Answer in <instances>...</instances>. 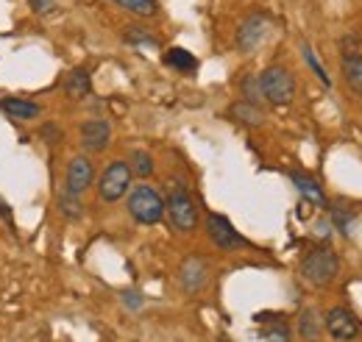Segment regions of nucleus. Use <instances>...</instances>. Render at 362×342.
Masks as SVG:
<instances>
[{
  "instance_id": "1",
  "label": "nucleus",
  "mask_w": 362,
  "mask_h": 342,
  "mask_svg": "<svg viewBox=\"0 0 362 342\" xmlns=\"http://www.w3.org/2000/svg\"><path fill=\"white\" fill-rule=\"evenodd\" d=\"M301 276L315 287H326L340 276V259L332 248H315L301 259Z\"/></svg>"
},
{
  "instance_id": "2",
  "label": "nucleus",
  "mask_w": 362,
  "mask_h": 342,
  "mask_svg": "<svg viewBox=\"0 0 362 342\" xmlns=\"http://www.w3.org/2000/svg\"><path fill=\"white\" fill-rule=\"evenodd\" d=\"M259 92H262V98L268 103H273V106H287L296 98V78H293V73L287 67L271 64L259 76Z\"/></svg>"
},
{
  "instance_id": "3",
  "label": "nucleus",
  "mask_w": 362,
  "mask_h": 342,
  "mask_svg": "<svg viewBox=\"0 0 362 342\" xmlns=\"http://www.w3.org/2000/svg\"><path fill=\"white\" fill-rule=\"evenodd\" d=\"M129 212H132L136 223L153 225V223H159L165 217V201L153 187L142 184V187L132 189V195H129Z\"/></svg>"
},
{
  "instance_id": "4",
  "label": "nucleus",
  "mask_w": 362,
  "mask_h": 342,
  "mask_svg": "<svg viewBox=\"0 0 362 342\" xmlns=\"http://www.w3.org/2000/svg\"><path fill=\"white\" fill-rule=\"evenodd\" d=\"M129 187H132V167L126 162H112L98 181V195L103 204H115L129 192Z\"/></svg>"
},
{
  "instance_id": "5",
  "label": "nucleus",
  "mask_w": 362,
  "mask_h": 342,
  "mask_svg": "<svg viewBox=\"0 0 362 342\" xmlns=\"http://www.w3.org/2000/svg\"><path fill=\"white\" fill-rule=\"evenodd\" d=\"M168 220H170L173 231H179V234H192L195 231V225H198V209H195L189 192L176 189L168 198Z\"/></svg>"
},
{
  "instance_id": "6",
  "label": "nucleus",
  "mask_w": 362,
  "mask_h": 342,
  "mask_svg": "<svg viewBox=\"0 0 362 342\" xmlns=\"http://www.w3.org/2000/svg\"><path fill=\"white\" fill-rule=\"evenodd\" d=\"M268 31H271V17L268 14H262V11L248 14L237 28V50L240 53H254L259 45L265 42Z\"/></svg>"
},
{
  "instance_id": "7",
  "label": "nucleus",
  "mask_w": 362,
  "mask_h": 342,
  "mask_svg": "<svg viewBox=\"0 0 362 342\" xmlns=\"http://www.w3.org/2000/svg\"><path fill=\"white\" fill-rule=\"evenodd\" d=\"M206 234L215 242V248H221V251H240V248H245V240L234 231V225L228 223L223 214H209L206 217Z\"/></svg>"
},
{
  "instance_id": "8",
  "label": "nucleus",
  "mask_w": 362,
  "mask_h": 342,
  "mask_svg": "<svg viewBox=\"0 0 362 342\" xmlns=\"http://www.w3.org/2000/svg\"><path fill=\"white\" fill-rule=\"evenodd\" d=\"M326 329H329V334L337 342H354L362 334L360 320L349 309H343V306H337V309H332L326 314Z\"/></svg>"
},
{
  "instance_id": "9",
  "label": "nucleus",
  "mask_w": 362,
  "mask_h": 342,
  "mask_svg": "<svg viewBox=\"0 0 362 342\" xmlns=\"http://www.w3.org/2000/svg\"><path fill=\"white\" fill-rule=\"evenodd\" d=\"M206 276H209V264L204 256H187L179 267V281L184 287V293H201L204 284H206Z\"/></svg>"
},
{
  "instance_id": "10",
  "label": "nucleus",
  "mask_w": 362,
  "mask_h": 342,
  "mask_svg": "<svg viewBox=\"0 0 362 342\" xmlns=\"http://www.w3.org/2000/svg\"><path fill=\"white\" fill-rule=\"evenodd\" d=\"M95 181V170H92V162L87 156H76L70 159L67 165V175H64V189L73 192V195H81L87 192Z\"/></svg>"
},
{
  "instance_id": "11",
  "label": "nucleus",
  "mask_w": 362,
  "mask_h": 342,
  "mask_svg": "<svg viewBox=\"0 0 362 342\" xmlns=\"http://www.w3.org/2000/svg\"><path fill=\"white\" fill-rule=\"evenodd\" d=\"M109 142H112V126L106 120H90V123L81 126V145L87 151L100 153V151L109 148Z\"/></svg>"
},
{
  "instance_id": "12",
  "label": "nucleus",
  "mask_w": 362,
  "mask_h": 342,
  "mask_svg": "<svg viewBox=\"0 0 362 342\" xmlns=\"http://www.w3.org/2000/svg\"><path fill=\"white\" fill-rule=\"evenodd\" d=\"M0 109L14 117V120H34L40 114V106L31 103V100H20V98H3L0 100Z\"/></svg>"
},
{
  "instance_id": "13",
  "label": "nucleus",
  "mask_w": 362,
  "mask_h": 342,
  "mask_svg": "<svg viewBox=\"0 0 362 342\" xmlns=\"http://www.w3.org/2000/svg\"><path fill=\"white\" fill-rule=\"evenodd\" d=\"M162 61H165V67H170L176 73H195L198 70V59L184 47H170Z\"/></svg>"
},
{
  "instance_id": "14",
  "label": "nucleus",
  "mask_w": 362,
  "mask_h": 342,
  "mask_svg": "<svg viewBox=\"0 0 362 342\" xmlns=\"http://www.w3.org/2000/svg\"><path fill=\"white\" fill-rule=\"evenodd\" d=\"M92 89V81H90V73L84 70V67H76V70H70V76L64 78V92L73 98V100H78V98H87Z\"/></svg>"
},
{
  "instance_id": "15",
  "label": "nucleus",
  "mask_w": 362,
  "mask_h": 342,
  "mask_svg": "<svg viewBox=\"0 0 362 342\" xmlns=\"http://www.w3.org/2000/svg\"><path fill=\"white\" fill-rule=\"evenodd\" d=\"M293 184H296V189L301 192V198H307L310 204H315V206H323V204H326V195H323L320 184H317L313 175L296 172V175H293Z\"/></svg>"
},
{
  "instance_id": "16",
  "label": "nucleus",
  "mask_w": 362,
  "mask_h": 342,
  "mask_svg": "<svg viewBox=\"0 0 362 342\" xmlns=\"http://www.w3.org/2000/svg\"><path fill=\"white\" fill-rule=\"evenodd\" d=\"M343 78L349 89L362 98V56H343Z\"/></svg>"
},
{
  "instance_id": "17",
  "label": "nucleus",
  "mask_w": 362,
  "mask_h": 342,
  "mask_svg": "<svg viewBox=\"0 0 362 342\" xmlns=\"http://www.w3.org/2000/svg\"><path fill=\"white\" fill-rule=\"evenodd\" d=\"M320 331H323L320 314H317L315 309H304V312L298 314V334H301L304 340L315 342L317 337H320Z\"/></svg>"
},
{
  "instance_id": "18",
  "label": "nucleus",
  "mask_w": 362,
  "mask_h": 342,
  "mask_svg": "<svg viewBox=\"0 0 362 342\" xmlns=\"http://www.w3.org/2000/svg\"><path fill=\"white\" fill-rule=\"evenodd\" d=\"M231 117L240 120V123H245V126H262V123H265L262 109H259L257 103H248V100L234 103V106H231Z\"/></svg>"
},
{
  "instance_id": "19",
  "label": "nucleus",
  "mask_w": 362,
  "mask_h": 342,
  "mask_svg": "<svg viewBox=\"0 0 362 342\" xmlns=\"http://www.w3.org/2000/svg\"><path fill=\"white\" fill-rule=\"evenodd\" d=\"M59 212L64 214L67 220H81L84 206H81V195H73V192H59Z\"/></svg>"
},
{
  "instance_id": "20",
  "label": "nucleus",
  "mask_w": 362,
  "mask_h": 342,
  "mask_svg": "<svg viewBox=\"0 0 362 342\" xmlns=\"http://www.w3.org/2000/svg\"><path fill=\"white\" fill-rule=\"evenodd\" d=\"M112 3H117L120 8L132 11V14H136V17H153L156 8H159L156 0H112Z\"/></svg>"
},
{
  "instance_id": "21",
  "label": "nucleus",
  "mask_w": 362,
  "mask_h": 342,
  "mask_svg": "<svg viewBox=\"0 0 362 342\" xmlns=\"http://www.w3.org/2000/svg\"><path fill=\"white\" fill-rule=\"evenodd\" d=\"M301 53H304V61L310 64V70L317 76V81L323 86H332V78H329V73L323 70V64H320V59H317L315 47L313 45H301Z\"/></svg>"
},
{
  "instance_id": "22",
  "label": "nucleus",
  "mask_w": 362,
  "mask_h": 342,
  "mask_svg": "<svg viewBox=\"0 0 362 342\" xmlns=\"http://www.w3.org/2000/svg\"><path fill=\"white\" fill-rule=\"evenodd\" d=\"M132 172L139 175V178H148L151 172H153V159H151V153H145V151H136L134 156H132Z\"/></svg>"
},
{
  "instance_id": "23",
  "label": "nucleus",
  "mask_w": 362,
  "mask_h": 342,
  "mask_svg": "<svg viewBox=\"0 0 362 342\" xmlns=\"http://www.w3.org/2000/svg\"><path fill=\"white\" fill-rule=\"evenodd\" d=\"M126 42L134 45V47H159V42H156L151 34H145L142 28H132V31H126Z\"/></svg>"
},
{
  "instance_id": "24",
  "label": "nucleus",
  "mask_w": 362,
  "mask_h": 342,
  "mask_svg": "<svg viewBox=\"0 0 362 342\" xmlns=\"http://www.w3.org/2000/svg\"><path fill=\"white\" fill-rule=\"evenodd\" d=\"M262 342H290V329L284 323H273L262 331Z\"/></svg>"
},
{
  "instance_id": "25",
  "label": "nucleus",
  "mask_w": 362,
  "mask_h": 342,
  "mask_svg": "<svg viewBox=\"0 0 362 342\" xmlns=\"http://www.w3.org/2000/svg\"><path fill=\"white\" fill-rule=\"evenodd\" d=\"M340 53L343 56H362V40L357 34H346L340 40Z\"/></svg>"
},
{
  "instance_id": "26",
  "label": "nucleus",
  "mask_w": 362,
  "mask_h": 342,
  "mask_svg": "<svg viewBox=\"0 0 362 342\" xmlns=\"http://www.w3.org/2000/svg\"><path fill=\"white\" fill-rule=\"evenodd\" d=\"M332 225H337L340 234H349L351 231V214L343 212V209H334L332 212Z\"/></svg>"
},
{
  "instance_id": "27",
  "label": "nucleus",
  "mask_w": 362,
  "mask_h": 342,
  "mask_svg": "<svg viewBox=\"0 0 362 342\" xmlns=\"http://www.w3.org/2000/svg\"><path fill=\"white\" fill-rule=\"evenodd\" d=\"M243 92H245V100H248V103H259V98H262L257 78H245V81H243Z\"/></svg>"
},
{
  "instance_id": "28",
  "label": "nucleus",
  "mask_w": 362,
  "mask_h": 342,
  "mask_svg": "<svg viewBox=\"0 0 362 342\" xmlns=\"http://www.w3.org/2000/svg\"><path fill=\"white\" fill-rule=\"evenodd\" d=\"M28 6H31L34 14H47V11H53L56 0H28Z\"/></svg>"
},
{
  "instance_id": "29",
  "label": "nucleus",
  "mask_w": 362,
  "mask_h": 342,
  "mask_svg": "<svg viewBox=\"0 0 362 342\" xmlns=\"http://www.w3.org/2000/svg\"><path fill=\"white\" fill-rule=\"evenodd\" d=\"M123 303H126L129 309H139V306H142V298H139L136 293H132V290H129V293H123Z\"/></svg>"
}]
</instances>
